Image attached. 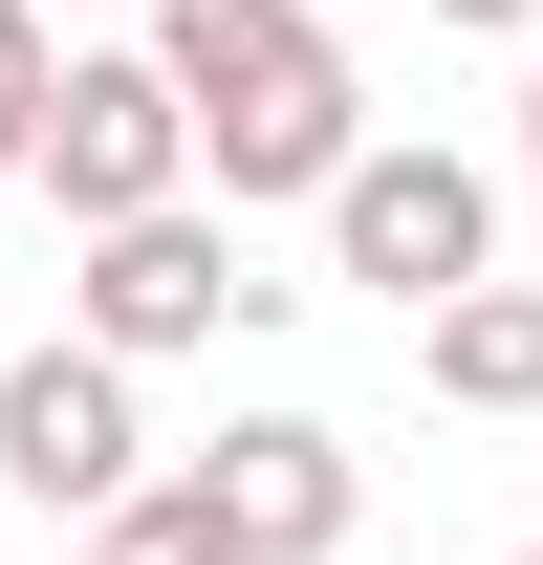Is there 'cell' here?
Segmentation results:
<instances>
[{"label": "cell", "instance_id": "cell-1", "mask_svg": "<svg viewBox=\"0 0 543 565\" xmlns=\"http://www.w3.org/2000/svg\"><path fill=\"white\" fill-rule=\"evenodd\" d=\"M152 87H174V152H196V217H283L370 152V66H348L327 0H152L131 22Z\"/></svg>", "mask_w": 543, "mask_h": 565}, {"label": "cell", "instance_id": "cell-2", "mask_svg": "<svg viewBox=\"0 0 543 565\" xmlns=\"http://www.w3.org/2000/svg\"><path fill=\"white\" fill-rule=\"evenodd\" d=\"M305 217H327V262L370 282V305H457V282H500V174L435 152V131H370Z\"/></svg>", "mask_w": 543, "mask_h": 565}, {"label": "cell", "instance_id": "cell-3", "mask_svg": "<svg viewBox=\"0 0 543 565\" xmlns=\"http://www.w3.org/2000/svg\"><path fill=\"white\" fill-rule=\"evenodd\" d=\"M22 196H66V239H109V217H174V196H196V152H174V87H152V44H66V66H44Z\"/></svg>", "mask_w": 543, "mask_h": 565}, {"label": "cell", "instance_id": "cell-4", "mask_svg": "<svg viewBox=\"0 0 543 565\" xmlns=\"http://www.w3.org/2000/svg\"><path fill=\"white\" fill-rule=\"evenodd\" d=\"M283 282H239V217H109L87 239V282H66V349H109V370H174V349H217V327H262Z\"/></svg>", "mask_w": 543, "mask_h": 565}, {"label": "cell", "instance_id": "cell-5", "mask_svg": "<svg viewBox=\"0 0 543 565\" xmlns=\"http://www.w3.org/2000/svg\"><path fill=\"white\" fill-rule=\"evenodd\" d=\"M131 479H152V414H131V370L44 327V349L0 370V500H44V522H109Z\"/></svg>", "mask_w": 543, "mask_h": 565}, {"label": "cell", "instance_id": "cell-6", "mask_svg": "<svg viewBox=\"0 0 543 565\" xmlns=\"http://www.w3.org/2000/svg\"><path fill=\"white\" fill-rule=\"evenodd\" d=\"M174 479L217 500V544H239V565H327L348 522H370V457H348L327 414H239V435H196Z\"/></svg>", "mask_w": 543, "mask_h": 565}, {"label": "cell", "instance_id": "cell-7", "mask_svg": "<svg viewBox=\"0 0 543 565\" xmlns=\"http://www.w3.org/2000/svg\"><path fill=\"white\" fill-rule=\"evenodd\" d=\"M413 370H435L457 414H543V282H457V305H413Z\"/></svg>", "mask_w": 543, "mask_h": 565}, {"label": "cell", "instance_id": "cell-8", "mask_svg": "<svg viewBox=\"0 0 543 565\" xmlns=\"http://www.w3.org/2000/svg\"><path fill=\"white\" fill-rule=\"evenodd\" d=\"M87 565H239V544H217V500L174 479V457H152V479L109 500V522H87Z\"/></svg>", "mask_w": 543, "mask_h": 565}, {"label": "cell", "instance_id": "cell-9", "mask_svg": "<svg viewBox=\"0 0 543 565\" xmlns=\"http://www.w3.org/2000/svg\"><path fill=\"white\" fill-rule=\"evenodd\" d=\"M44 66H66V44H44V22L0 0V196H22V131H44Z\"/></svg>", "mask_w": 543, "mask_h": 565}, {"label": "cell", "instance_id": "cell-10", "mask_svg": "<svg viewBox=\"0 0 543 565\" xmlns=\"http://www.w3.org/2000/svg\"><path fill=\"white\" fill-rule=\"evenodd\" d=\"M22 22H44V44H131L152 0H22Z\"/></svg>", "mask_w": 543, "mask_h": 565}, {"label": "cell", "instance_id": "cell-11", "mask_svg": "<svg viewBox=\"0 0 543 565\" xmlns=\"http://www.w3.org/2000/svg\"><path fill=\"white\" fill-rule=\"evenodd\" d=\"M435 22H478V44H543V0H435Z\"/></svg>", "mask_w": 543, "mask_h": 565}, {"label": "cell", "instance_id": "cell-12", "mask_svg": "<svg viewBox=\"0 0 543 565\" xmlns=\"http://www.w3.org/2000/svg\"><path fill=\"white\" fill-rule=\"evenodd\" d=\"M522 196H543V44H522Z\"/></svg>", "mask_w": 543, "mask_h": 565}, {"label": "cell", "instance_id": "cell-13", "mask_svg": "<svg viewBox=\"0 0 543 565\" xmlns=\"http://www.w3.org/2000/svg\"><path fill=\"white\" fill-rule=\"evenodd\" d=\"M522 565H543V544H522Z\"/></svg>", "mask_w": 543, "mask_h": 565}]
</instances>
